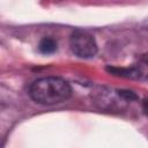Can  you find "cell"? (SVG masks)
I'll use <instances>...</instances> for the list:
<instances>
[{
	"mask_svg": "<svg viewBox=\"0 0 148 148\" xmlns=\"http://www.w3.org/2000/svg\"><path fill=\"white\" fill-rule=\"evenodd\" d=\"M142 112L146 114V117H148V97L142 101Z\"/></svg>",
	"mask_w": 148,
	"mask_h": 148,
	"instance_id": "cell-6",
	"label": "cell"
},
{
	"mask_svg": "<svg viewBox=\"0 0 148 148\" xmlns=\"http://www.w3.org/2000/svg\"><path fill=\"white\" fill-rule=\"evenodd\" d=\"M58 49V45H57V42L53 39V38H50V37H45L43 38L39 44H38V50L40 53L43 54H51V53H54Z\"/></svg>",
	"mask_w": 148,
	"mask_h": 148,
	"instance_id": "cell-5",
	"label": "cell"
},
{
	"mask_svg": "<svg viewBox=\"0 0 148 148\" xmlns=\"http://www.w3.org/2000/svg\"><path fill=\"white\" fill-rule=\"evenodd\" d=\"M141 61H142L145 65H147V66H148V53H146V54H142V56H141Z\"/></svg>",
	"mask_w": 148,
	"mask_h": 148,
	"instance_id": "cell-7",
	"label": "cell"
},
{
	"mask_svg": "<svg viewBox=\"0 0 148 148\" xmlns=\"http://www.w3.org/2000/svg\"><path fill=\"white\" fill-rule=\"evenodd\" d=\"M91 98L99 109L106 111H121L130 103L121 96L120 90L109 88H98L91 94Z\"/></svg>",
	"mask_w": 148,
	"mask_h": 148,
	"instance_id": "cell-2",
	"label": "cell"
},
{
	"mask_svg": "<svg viewBox=\"0 0 148 148\" xmlns=\"http://www.w3.org/2000/svg\"><path fill=\"white\" fill-rule=\"evenodd\" d=\"M71 50L80 58H92L97 53V44L95 38L86 31L76 30L69 39Z\"/></svg>",
	"mask_w": 148,
	"mask_h": 148,
	"instance_id": "cell-3",
	"label": "cell"
},
{
	"mask_svg": "<svg viewBox=\"0 0 148 148\" xmlns=\"http://www.w3.org/2000/svg\"><path fill=\"white\" fill-rule=\"evenodd\" d=\"M106 71L116 76L126 79H142L143 73L138 67H106Z\"/></svg>",
	"mask_w": 148,
	"mask_h": 148,
	"instance_id": "cell-4",
	"label": "cell"
},
{
	"mask_svg": "<svg viewBox=\"0 0 148 148\" xmlns=\"http://www.w3.org/2000/svg\"><path fill=\"white\" fill-rule=\"evenodd\" d=\"M29 95L36 103L53 105L67 101L72 95V89L65 80L49 76L36 80L29 88Z\"/></svg>",
	"mask_w": 148,
	"mask_h": 148,
	"instance_id": "cell-1",
	"label": "cell"
}]
</instances>
